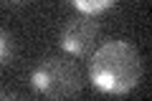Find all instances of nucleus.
Returning a JSON list of instances; mask_svg holds the SVG:
<instances>
[{
    "instance_id": "1",
    "label": "nucleus",
    "mask_w": 152,
    "mask_h": 101,
    "mask_svg": "<svg viewBox=\"0 0 152 101\" xmlns=\"http://www.w3.org/2000/svg\"><path fill=\"white\" fill-rule=\"evenodd\" d=\"M145 76L142 56L129 41L112 38L102 43L89 61V81L107 96H127Z\"/></svg>"
},
{
    "instance_id": "2",
    "label": "nucleus",
    "mask_w": 152,
    "mask_h": 101,
    "mask_svg": "<svg viewBox=\"0 0 152 101\" xmlns=\"http://www.w3.org/2000/svg\"><path fill=\"white\" fill-rule=\"evenodd\" d=\"M31 84L48 101H66L81 91V71L69 56H48L33 68Z\"/></svg>"
},
{
    "instance_id": "3",
    "label": "nucleus",
    "mask_w": 152,
    "mask_h": 101,
    "mask_svg": "<svg viewBox=\"0 0 152 101\" xmlns=\"http://www.w3.org/2000/svg\"><path fill=\"white\" fill-rule=\"evenodd\" d=\"M96 38H99V23L96 18H89V15H79L76 13L74 18L66 20V25L61 28V51H64L69 58H81V56H89L96 46Z\"/></svg>"
},
{
    "instance_id": "4",
    "label": "nucleus",
    "mask_w": 152,
    "mask_h": 101,
    "mask_svg": "<svg viewBox=\"0 0 152 101\" xmlns=\"http://www.w3.org/2000/svg\"><path fill=\"white\" fill-rule=\"evenodd\" d=\"M74 8H76L79 15L96 18L99 13L112 10V8H114V0H74Z\"/></svg>"
},
{
    "instance_id": "5",
    "label": "nucleus",
    "mask_w": 152,
    "mask_h": 101,
    "mask_svg": "<svg viewBox=\"0 0 152 101\" xmlns=\"http://www.w3.org/2000/svg\"><path fill=\"white\" fill-rule=\"evenodd\" d=\"M13 53H15V43H13L10 33L0 28V66H8V63H10Z\"/></svg>"
},
{
    "instance_id": "6",
    "label": "nucleus",
    "mask_w": 152,
    "mask_h": 101,
    "mask_svg": "<svg viewBox=\"0 0 152 101\" xmlns=\"http://www.w3.org/2000/svg\"><path fill=\"white\" fill-rule=\"evenodd\" d=\"M0 101H26L23 96L13 94V91H5V89H0Z\"/></svg>"
}]
</instances>
